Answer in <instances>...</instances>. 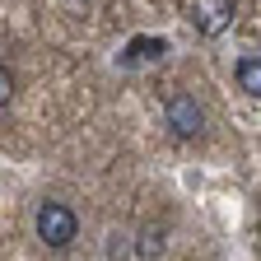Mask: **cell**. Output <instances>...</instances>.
I'll use <instances>...</instances> for the list:
<instances>
[{"mask_svg": "<svg viewBox=\"0 0 261 261\" xmlns=\"http://www.w3.org/2000/svg\"><path fill=\"white\" fill-rule=\"evenodd\" d=\"M75 233H80V215L70 210V205H61V201H47L42 210H38V238L47 243V247H70L75 243Z\"/></svg>", "mask_w": 261, "mask_h": 261, "instance_id": "obj_1", "label": "cell"}, {"mask_svg": "<svg viewBox=\"0 0 261 261\" xmlns=\"http://www.w3.org/2000/svg\"><path fill=\"white\" fill-rule=\"evenodd\" d=\"M163 117H168V130L177 140H196L205 130V112H201V103H196L191 93H173L168 108H163Z\"/></svg>", "mask_w": 261, "mask_h": 261, "instance_id": "obj_2", "label": "cell"}, {"mask_svg": "<svg viewBox=\"0 0 261 261\" xmlns=\"http://www.w3.org/2000/svg\"><path fill=\"white\" fill-rule=\"evenodd\" d=\"M228 23H233V0H196L191 5V28L201 38H219Z\"/></svg>", "mask_w": 261, "mask_h": 261, "instance_id": "obj_3", "label": "cell"}, {"mask_svg": "<svg viewBox=\"0 0 261 261\" xmlns=\"http://www.w3.org/2000/svg\"><path fill=\"white\" fill-rule=\"evenodd\" d=\"M233 75H238V89H243V93L261 98V56H243Z\"/></svg>", "mask_w": 261, "mask_h": 261, "instance_id": "obj_4", "label": "cell"}, {"mask_svg": "<svg viewBox=\"0 0 261 261\" xmlns=\"http://www.w3.org/2000/svg\"><path fill=\"white\" fill-rule=\"evenodd\" d=\"M163 51H168V42H163V38H136V42L126 47V61H154V56H163Z\"/></svg>", "mask_w": 261, "mask_h": 261, "instance_id": "obj_5", "label": "cell"}, {"mask_svg": "<svg viewBox=\"0 0 261 261\" xmlns=\"http://www.w3.org/2000/svg\"><path fill=\"white\" fill-rule=\"evenodd\" d=\"M10 93H14V80H10V70H0V103L10 108Z\"/></svg>", "mask_w": 261, "mask_h": 261, "instance_id": "obj_6", "label": "cell"}]
</instances>
